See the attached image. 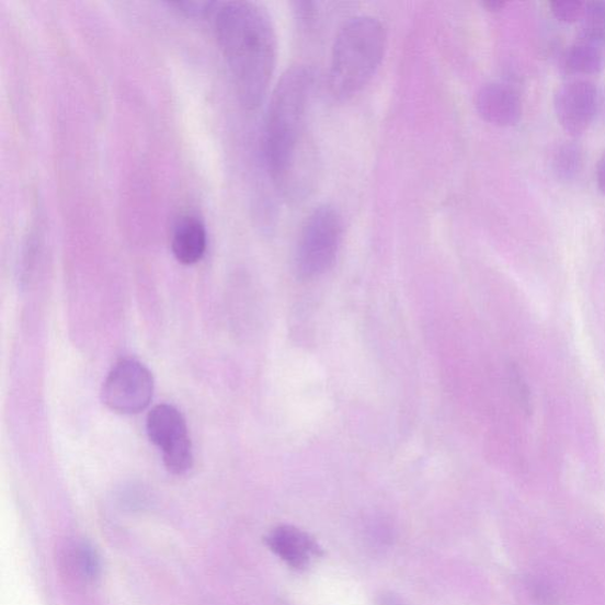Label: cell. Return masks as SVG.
Listing matches in <instances>:
<instances>
[{
	"instance_id": "1",
	"label": "cell",
	"mask_w": 605,
	"mask_h": 605,
	"mask_svg": "<svg viewBox=\"0 0 605 605\" xmlns=\"http://www.w3.org/2000/svg\"><path fill=\"white\" fill-rule=\"evenodd\" d=\"M315 73L306 66L287 69L272 94L265 123L264 150L272 181L287 199L298 202L311 191L315 158L309 115Z\"/></svg>"
},
{
	"instance_id": "2",
	"label": "cell",
	"mask_w": 605,
	"mask_h": 605,
	"mask_svg": "<svg viewBox=\"0 0 605 605\" xmlns=\"http://www.w3.org/2000/svg\"><path fill=\"white\" fill-rule=\"evenodd\" d=\"M215 33L237 96L249 111L262 104L277 64V35L269 12L252 2L217 3Z\"/></svg>"
},
{
	"instance_id": "3",
	"label": "cell",
	"mask_w": 605,
	"mask_h": 605,
	"mask_svg": "<svg viewBox=\"0 0 605 605\" xmlns=\"http://www.w3.org/2000/svg\"><path fill=\"white\" fill-rule=\"evenodd\" d=\"M386 49L387 33L380 21L370 16L346 21L332 45L328 72L331 96L346 101L357 95L380 68Z\"/></svg>"
},
{
	"instance_id": "4",
	"label": "cell",
	"mask_w": 605,
	"mask_h": 605,
	"mask_svg": "<svg viewBox=\"0 0 605 605\" xmlns=\"http://www.w3.org/2000/svg\"><path fill=\"white\" fill-rule=\"evenodd\" d=\"M343 233V218L335 206L324 204L311 212L301 227L295 256L300 279L319 278L334 266Z\"/></svg>"
},
{
	"instance_id": "5",
	"label": "cell",
	"mask_w": 605,
	"mask_h": 605,
	"mask_svg": "<svg viewBox=\"0 0 605 605\" xmlns=\"http://www.w3.org/2000/svg\"><path fill=\"white\" fill-rule=\"evenodd\" d=\"M155 395V378L141 362L119 361L105 378L102 399L115 413L132 415L146 410Z\"/></svg>"
},
{
	"instance_id": "6",
	"label": "cell",
	"mask_w": 605,
	"mask_h": 605,
	"mask_svg": "<svg viewBox=\"0 0 605 605\" xmlns=\"http://www.w3.org/2000/svg\"><path fill=\"white\" fill-rule=\"evenodd\" d=\"M149 441L162 450L163 464L173 475H184L193 465L187 423L171 404H159L147 418Z\"/></svg>"
},
{
	"instance_id": "7",
	"label": "cell",
	"mask_w": 605,
	"mask_h": 605,
	"mask_svg": "<svg viewBox=\"0 0 605 605\" xmlns=\"http://www.w3.org/2000/svg\"><path fill=\"white\" fill-rule=\"evenodd\" d=\"M598 104L597 85L585 79H573L561 84L553 96L558 124L572 138L583 135L593 125Z\"/></svg>"
},
{
	"instance_id": "8",
	"label": "cell",
	"mask_w": 605,
	"mask_h": 605,
	"mask_svg": "<svg viewBox=\"0 0 605 605\" xmlns=\"http://www.w3.org/2000/svg\"><path fill=\"white\" fill-rule=\"evenodd\" d=\"M475 103L480 117L490 125L513 127L522 119V100L516 90L505 83L483 84L478 90Z\"/></svg>"
},
{
	"instance_id": "9",
	"label": "cell",
	"mask_w": 605,
	"mask_h": 605,
	"mask_svg": "<svg viewBox=\"0 0 605 605\" xmlns=\"http://www.w3.org/2000/svg\"><path fill=\"white\" fill-rule=\"evenodd\" d=\"M266 540L272 551L296 569L306 568L313 556L321 553L313 539L292 526L276 528Z\"/></svg>"
},
{
	"instance_id": "10",
	"label": "cell",
	"mask_w": 605,
	"mask_h": 605,
	"mask_svg": "<svg viewBox=\"0 0 605 605\" xmlns=\"http://www.w3.org/2000/svg\"><path fill=\"white\" fill-rule=\"evenodd\" d=\"M207 248L205 225L198 218L185 216L174 226L172 251L175 259L185 265L198 263Z\"/></svg>"
},
{
	"instance_id": "11",
	"label": "cell",
	"mask_w": 605,
	"mask_h": 605,
	"mask_svg": "<svg viewBox=\"0 0 605 605\" xmlns=\"http://www.w3.org/2000/svg\"><path fill=\"white\" fill-rule=\"evenodd\" d=\"M562 68L569 75L592 76L604 68L603 47L578 38L563 55Z\"/></svg>"
},
{
	"instance_id": "12",
	"label": "cell",
	"mask_w": 605,
	"mask_h": 605,
	"mask_svg": "<svg viewBox=\"0 0 605 605\" xmlns=\"http://www.w3.org/2000/svg\"><path fill=\"white\" fill-rule=\"evenodd\" d=\"M550 165L555 176L564 183L577 180L584 168V150L577 141L558 142L550 155Z\"/></svg>"
},
{
	"instance_id": "13",
	"label": "cell",
	"mask_w": 605,
	"mask_h": 605,
	"mask_svg": "<svg viewBox=\"0 0 605 605\" xmlns=\"http://www.w3.org/2000/svg\"><path fill=\"white\" fill-rule=\"evenodd\" d=\"M579 38L604 47L605 2H602V0H594V2L585 3L584 12L580 21Z\"/></svg>"
},
{
	"instance_id": "14",
	"label": "cell",
	"mask_w": 605,
	"mask_h": 605,
	"mask_svg": "<svg viewBox=\"0 0 605 605\" xmlns=\"http://www.w3.org/2000/svg\"><path fill=\"white\" fill-rule=\"evenodd\" d=\"M586 2L582 0H555L550 4L553 18L566 24L580 23Z\"/></svg>"
},
{
	"instance_id": "15",
	"label": "cell",
	"mask_w": 605,
	"mask_h": 605,
	"mask_svg": "<svg viewBox=\"0 0 605 605\" xmlns=\"http://www.w3.org/2000/svg\"><path fill=\"white\" fill-rule=\"evenodd\" d=\"M510 375H511V383L513 385L514 395H516L520 403L523 407V410L526 413L532 412L533 411L532 392H529L527 384L524 381V378L521 375L520 369L516 367H513L510 372Z\"/></svg>"
},
{
	"instance_id": "16",
	"label": "cell",
	"mask_w": 605,
	"mask_h": 605,
	"mask_svg": "<svg viewBox=\"0 0 605 605\" xmlns=\"http://www.w3.org/2000/svg\"><path fill=\"white\" fill-rule=\"evenodd\" d=\"M79 566L84 577L96 579L100 573V559L93 548L82 546L79 552Z\"/></svg>"
},
{
	"instance_id": "17",
	"label": "cell",
	"mask_w": 605,
	"mask_h": 605,
	"mask_svg": "<svg viewBox=\"0 0 605 605\" xmlns=\"http://www.w3.org/2000/svg\"><path fill=\"white\" fill-rule=\"evenodd\" d=\"M528 590L533 597L541 605H557V597L552 590L540 581L533 580L528 582Z\"/></svg>"
},
{
	"instance_id": "18",
	"label": "cell",
	"mask_w": 605,
	"mask_h": 605,
	"mask_svg": "<svg viewBox=\"0 0 605 605\" xmlns=\"http://www.w3.org/2000/svg\"><path fill=\"white\" fill-rule=\"evenodd\" d=\"M596 183L598 190L605 195V149L596 165Z\"/></svg>"
},
{
	"instance_id": "19",
	"label": "cell",
	"mask_w": 605,
	"mask_h": 605,
	"mask_svg": "<svg viewBox=\"0 0 605 605\" xmlns=\"http://www.w3.org/2000/svg\"><path fill=\"white\" fill-rule=\"evenodd\" d=\"M486 9L492 12L501 11L505 8L506 3L503 0H487L482 3Z\"/></svg>"
}]
</instances>
